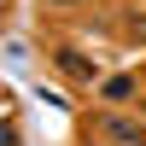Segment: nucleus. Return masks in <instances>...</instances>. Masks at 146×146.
<instances>
[{
	"mask_svg": "<svg viewBox=\"0 0 146 146\" xmlns=\"http://www.w3.org/2000/svg\"><path fill=\"white\" fill-rule=\"evenodd\" d=\"M100 94H105V100H129V94H135V82H129V76H105Z\"/></svg>",
	"mask_w": 146,
	"mask_h": 146,
	"instance_id": "obj_2",
	"label": "nucleus"
},
{
	"mask_svg": "<svg viewBox=\"0 0 146 146\" xmlns=\"http://www.w3.org/2000/svg\"><path fill=\"white\" fill-rule=\"evenodd\" d=\"M58 70H64V76H94V64L82 53H58Z\"/></svg>",
	"mask_w": 146,
	"mask_h": 146,
	"instance_id": "obj_1",
	"label": "nucleus"
}]
</instances>
